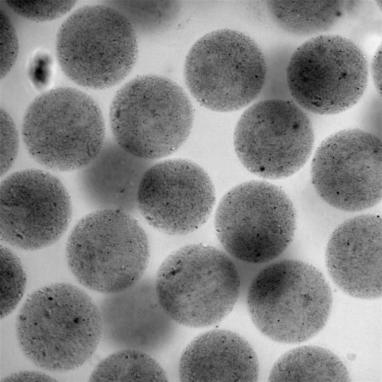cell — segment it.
<instances>
[{"label":"cell","instance_id":"4fadbf2b","mask_svg":"<svg viewBox=\"0 0 382 382\" xmlns=\"http://www.w3.org/2000/svg\"><path fill=\"white\" fill-rule=\"evenodd\" d=\"M72 214L66 187L49 172L25 169L1 182V237L13 246L34 250L52 245L66 230Z\"/></svg>","mask_w":382,"mask_h":382},{"label":"cell","instance_id":"d4e9b609","mask_svg":"<svg viewBox=\"0 0 382 382\" xmlns=\"http://www.w3.org/2000/svg\"><path fill=\"white\" fill-rule=\"evenodd\" d=\"M1 175L7 173L17 157L19 146V134L10 114L1 109Z\"/></svg>","mask_w":382,"mask_h":382},{"label":"cell","instance_id":"484cf974","mask_svg":"<svg viewBox=\"0 0 382 382\" xmlns=\"http://www.w3.org/2000/svg\"><path fill=\"white\" fill-rule=\"evenodd\" d=\"M1 79L9 73L16 61L19 41L15 27L9 17L1 10Z\"/></svg>","mask_w":382,"mask_h":382},{"label":"cell","instance_id":"5bb4252c","mask_svg":"<svg viewBox=\"0 0 382 382\" xmlns=\"http://www.w3.org/2000/svg\"><path fill=\"white\" fill-rule=\"evenodd\" d=\"M216 202L207 173L191 161L170 159L154 163L145 172L137 193L139 212L155 229L183 235L202 227Z\"/></svg>","mask_w":382,"mask_h":382},{"label":"cell","instance_id":"8992f818","mask_svg":"<svg viewBox=\"0 0 382 382\" xmlns=\"http://www.w3.org/2000/svg\"><path fill=\"white\" fill-rule=\"evenodd\" d=\"M22 133L26 149L36 161L61 171L86 166L106 140L99 105L87 93L71 87L37 96L26 110Z\"/></svg>","mask_w":382,"mask_h":382},{"label":"cell","instance_id":"5b68a950","mask_svg":"<svg viewBox=\"0 0 382 382\" xmlns=\"http://www.w3.org/2000/svg\"><path fill=\"white\" fill-rule=\"evenodd\" d=\"M109 116L116 142L136 156L154 160L171 154L185 142L194 118L181 87L156 75L125 84L111 103Z\"/></svg>","mask_w":382,"mask_h":382},{"label":"cell","instance_id":"3957f363","mask_svg":"<svg viewBox=\"0 0 382 382\" xmlns=\"http://www.w3.org/2000/svg\"><path fill=\"white\" fill-rule=\"evenodd\" d=\"M66 254L70 271L82 285L110 294L125 291L143 278L150 246L134 216L119 210H99L74 226Z\"/></svg>","mask_w":382,"mask_h":382},{"label":"cell","instance_id":"44dd1931","mask_svg":"<svg viewBox=\"0 0 382 382\" xmlns=\"http://www.w3.org/2000/svg\"><path fill=\"white\" fill-rule=\"evenodd\" d=\"M166 371L155 358L141 350H116L92 371L90 381H167Z\"/></svg>","mask_w":382,"mask_h":382},{"label":"cell","instance_id":"83f0119b","mask_svg":"<svg viewBox=\"0 0 382 382\" xmlns=\"http://www.w3.org/2000/svg\"><path fill=\"white\" fill-rule=\"evenodd\" d=\"M371 73L374 83L377 90L381 93V46L376 52L372 61Z\"/></svg>","mask_w":382,"mask_h":382},{"label":"cell","instance_id":"4316f807","mask_svg":"<svg viewBox=\"0 0 382 382\" xmlns=\"http://www.w3.org/2000/svg\"><path fill=\"white\" fill-rule=\"evenodd\" d=\"M54 377L37 371H21L12 373L2 381H57Z\"/></svg>","mask_w":382,"mask_h":382},{"label":"cell","instance_id":"ac0fdd59","mask_svg":"<svg viewBox=\"0 0 382 382\" xmlns=\"http://www.w3.org/2000/svg\"><path fill=\"white\" fill-rule=\"evenodd\" d=\"M178 376L185 382L257 380L259 362L251 345L233 331L217 329L195 338L183 350Z\"/></svg>","mask_w":382,"mask_h":382},{"label":"cell","instance_id":"e0dca14e","mask_svg":"<svg viewBox=\"0 0 382 382\" xmlns=\"http://www.w3.org/2000/svg\"><path fill=\"white\" fill-rule=\"evenodd\" d=\"M155 161L130 153L115 140L106 139L99 154L78 175L84 200L96 210L115 209L137 216L139 186Z\"/></svg>","mask_w":382,"mask_h":382},{"label":"cell","instance_id":"603a6c76","mask_svg":"<svg viewBox=\"0 0 382 382\" xmlns=\"http://www.w3.org/2000/svg\"><path fill=\"white\" fill-rule=\"evenodd\" d=\"M120 11L130 22L134 28L155 31L168 26L178 12L175 1H123Z\"/></svg>","mask_w":382,"mask_h":382},{"label":"cell","instance_id":"9c48e42d","mask_svg":"<svg viewBox=\"0 0 382 382\" xmlns=\"http://www.w3.org/2000/svg\"><path fill=\"white\" fill-rule=\"evenodd\" d=\"M297 224L295 207L279 187L262 180L241 183L220 202L217 236L226 251L250 263L268 262L291 243Z\"/></svg>","mask_w":382,"mask_h":382},{"label":"cell","instance_id":"52a82bcc","mask_svg":"<svg viewBox=\"0 0 382 382\" xmlns=\"http://www.w3.org/2000/svg\"><path fill=\"white\" fill-rule=\"evenodd\" d=\"M59 64L76 84L106 89L122 81L138 56L135 30L119 10L105 5L76 10L60 26L56 38Z\"/></svg>","mask_w":382,"mask_h":382},{"label":"cell","instance_id":"30bf717a","mask_svg":"<svg viewBox=\"0 0 382 382\" xmlns=\"http://www.w3.org/2000/svg\"><path fill=\"white\" fill-rule=\"evenodd\" d=\"M366 57L346 37L333 34L313 37L292 55L286 69L290 93L302 108L334 115L355 105L368 83Z\"/></svg>","mask_w":382,"mask_h":382},{"label":"cell","instance_id":"d6986e66","mask_svg":"<svg viewBox=\"0 0 382 382\" xmlns=\"http://www.w3.org/2000/svg\"><path fill=\"white\" fill-rule=\"evenodd\" d=\"M343 361L331 351L318 346L291 349L275 362L269 381H349Z\"/></svg>","mask_w":382,"mask_h":382},{"label":"cell","instance_id":"7402d4cb","mask_svg":"<svg viewBox=\"0 0 382 382\" xmlns=\"http://www.w3.org/2000/svg\"><path fill=\"white\" fill-rule=\"evenodd\" d=\"M21 260L10 248L1 247V318L11 313L21 301L27 284Z\"/></svg>","mask_w":382,"mask_h":382},{"label":"cell","instance_id":"2e32d148","mask_svg":"<svg viewBox=\"0 0 382 382\" xmlns=\"http://www.w3.org/2000/svg\"><path fill=\"white\" fill-rule=\"evenodd\" d=\"M381 218L357 216L343 222L334 230L326 246L328 274L345 294L374 299L382 294Z\"/></svg>","mask_w":382,"mask_h":382},{"label":"cell","instance_id":"277c9868","mask_svg":"<svg viewBox=\"0 0 382 382\" xmlns=\"http://www.w3.org/2000/svg\"><path fill=\"white\" fill-rule=\"evenodd\" d=\"M159 302L176 323L200 328L222 321L240 294L239 273L232 259L203 244L186 245L161 263L154 278Z\"/></svg>","mask_w":382,"mask_h":382},{"label":"cell","instance_id":"6da1fadb","mask_svg":"<svg viewBox=\"0 0 382 382\" xmlns=\"http://www.w3.org/2000/svg\"><path fill=\"white\" fill-rule=\"evenodd\" d=\"M19 347L35 365L54 372L77 368L101 342L99 307L84 290L66 282L40 288L27 298L16 319Z\"/></svg>","mask_w":382,"mask_h":382},{"label":"cell","instance_id":"7a4b0ae2","mask_svg":"<svg viewBox=\"0 0 382 382\" xmlns=\"http://www.w3.org/2000/svg\"><path fill=\"white\" fill-rule=\"evenodd\" d=\"M247 300L251 320L261 333L276 342L298 343L324 328L333 295L318 269L300 260L284 259L259 271L250 284Z\"/></svg>","mask_w":382,"mask_h":382},{"label":"cell","instance_id":"7c38bea8","mask_svg":"<svg viewBox=\"0 0 382 382\" xmlns=\"http://www.w3.org/2000/svg\"><path fill=\"white\" fill-rule=\"evenodd\" d=\"M382 145L379 137L347 129L325 139L311 163L312 182L329 205L346 212L371 208L381 199Z\"/></svg>","mask_w":382,"mask_h":382},{"label":"cell","instance_id":"8fae6325","mask_svg":"<svg viewBox=\"0 0 382 382\" xmlns=\"http://www.w3.org/2000/svg\"><path fill=\"white\" fill-rule=\"evenodd\" d=\"M315 134L307 113L293 101L262 100L249 107L235 127L234 146L253 174L276 179L291 176L310 157Z\"/></svg>","mask_w":382,"mask_h":382},{"label":"cell","instance_id":"ba28073f","mask_svg":"<svg viewBox=\"0 0 382 382\" xmlns=\"http://www.w3.org/2000/svg\"><path fill=\"white\" fill-rule=\"evenodd\" d=\"M265 57L258 44L237 30L212 31L198 40L184 63L185 83L193 97L214 111L240 110L257 99L265 84Z\"/></svg>","mask_w":382,"mask_h":382},{"label":"cell","instance_id":"9a60e30c","mask_svg":"<svg viewBox=\"0 0 382 382\" xmlns=\"http://www.w3.org/2000/svg\"><path fill=\"white\" fill-rule=\"evenodd\" d=\"M106 295L98 306L103 321L101 342L107 348L137 349L156 358L171 347L178 324L160 305L153 277L143 276L125 291Z\"/></svg>","mask_w":382,"mask_h":382},{"label":"cell","instance_id":"cb8c5ba5","mask_svg":"<svg viewBox=\"0 0 382 382\" xmlns=\"http://www.w3.org/2000/svg\"><path fill=\"white\" fill-rule=\"evenodd\" d=\"M76 1L9 0L6 3L15 13L29 20L42 22L59 18L74 6Z\"/></svg>","mask_w":382,"mask_h":382},{"label":"cell","instance_id":"ffe728a7","mask_svg":"<svg viewBox=\"0 0 382 382\" xmlns=\"http://www.w3.org/2000/svg\"><path fill=\"white\" fill-rule=\"evenodd\" d=\"M269 14L281 29L307 35L329 29L342 15L341 1H268Z\"/></svg>","mask_w":382,"mask_h":382}]
</instances>
